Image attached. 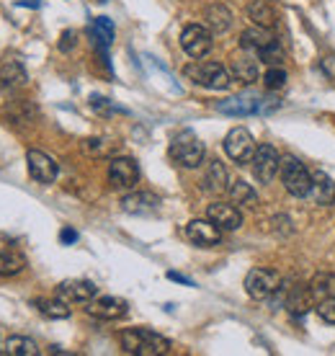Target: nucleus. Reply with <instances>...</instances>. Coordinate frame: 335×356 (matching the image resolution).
Instances as JSON below:
<instances>
[{
    "mask_svg": "<svg viewBox=\"0 0 335 356\" xmlns=\"http://www.w3.org/2000/svg\"><path fill=\"white\" fill-rule=\"evenodd\" d=\"M119 343H122L124 354L132 356H163L168 354L173 343L150 328H126L119 333Z\"/></svg>",
    "mask_w": 335,
    "mask_h": 356,
    "instance_id": "obj_1",
    "label": "nucleus"
},
{
    "mask_svg": "<svg viewBox=\"0 0 335 356\" xmlns=\"http://www.w3.org/2000/svg\"><path fill=\"white\" fill-rule=\"evenodd\" d=\"M183 75L194 86H202L206 90H227L232 86V72L220 63H194V65H186Z\"/></svg>",
    "mask_w": 335,
    "mask_h": 356,
    "instance_id": "obj_2",
    "label": "nucleus"
},
{
    "mask_svg": "<svg viewBox=\"0 0 335 356\" xmlns=\"http://www.w3.org/2000/svg\"><path fill=\"white\" fill-rule=\"evenodd\" d=\"M204 155H206V147L191 129H183L170 140V158L183 168H199L204 163Z\"/></svg>",
    "mask_w": 335,
    "mask_h": 356,
    "instance_id": "obj_3",
    "label": "nucleus"
},
{
    "mask_svg": "<svg viewBox=\"0 0 335 356\" xmlns=\"http://www.w3.org/2000/svg\"><path fill=\"white\" fill-rule=\"evenodd\" d=\"M281 184L291 196L304 199L312 194V170L304 168V163H300L294 155H284L281 158Z\"/></svg>",
    "mask_w": 335,
    "mask_h": 356,
    "instance_id": "obj_4",
    "label": "nucleus"
},
{
    "mask_svg": "<svg viewBox=\"0 0 335 356\" xmlns=\"http://www.w3.org/2000/svg\"><path fill=\"white\" fill-rule=\"evenodd\" d=\"M281 289V274L274 268H253L245 276V292L250 300H271Z\"/></svg>",
    "mask_w": 335,
    "mask_h": 356,
    "instance_id": "obj_5",
    "label": "nucleus"
},
{
    "mask_svg": "<svg viewBox=\"0 0 335 356\" xmlns=\"http://www.w3.org/2000/svg\"><path fill=\"white\" fill-rule=\"evenodd\" d=\"M212 44H214L212 29L202 26V24H188V26L181 31V47H183V52L188 54V57H194V60L206 57V54L212 52Z\"/></svg>",
    "mask_w": 335,
    "mask_h": 356,
    "instance_id": "obj_6",
    "label": "nucleus"
},
{
    "mask_svg": "<svg viewBox=\"0 0 335 356\" xmlns=\"http://www.w3.org/2000/svg\"><path fill=\"white\" fill-rule=\"evenodd\" d=\"M224 152H227L229 161L240 163V165L250 163L253 155H256V140H253V134L247 132L245 127L229 129L227 137H224Z\"/></svg>",
    "mask_w": 335,
    "mask_h": 356,
    "instance_id": "obj_7",
    "label": "nucleus"
},
{
    "mask_svg": "<svg viewBox=\"0 0 335 356\" xmlns=\"http://www.w3.org/2000/svg\"><path fill=\"white\" fill-rule=\"evenodd\" d=\"M250 163H253V176L258 184H271L281 168V155L274 145H261V147H256V155Z\"/></svg>",
    "mask_w": 335,
    "mask_h": 356,
    "instance_id": "obj_8",
    "label": "nucleus"
},
{
    "mask_svg": "<svg viewBox=\"0 0 335 356\" xmlns=\"http://www.w3.org/2000/svg\"><path fill=\"white\" fill-rule=\"evenodd\" d=\"M26 165H28V176L34 178L36 184H54L57 176H60V165L52 155H47L42 150H28L26 152Z\"/></svg>",
    "mask_w": 335,
    "mask_h": 356,
    "instance_id": "obj_9",
    "label": "nucleus"
},
{
    "mask_svg": "<svg viewBox=\"0 0 335 356\" xmlns=\"http://www.w3.org/2000/svg\"><path fill=\"white\" fill-rule=\"evenodd\" d=\"M85 312H88L90 318H96V321H122L124 315L129 312V305H126V300H122V297H93L88 302V307H85Z\"/></svg>",
    "mask_w": 335,
    "mask_h": 356,
    "instance_id": "obj_10",
    "label": "nucleus"
},
{
    "mask_svg": "<svg viewBox=\"0 0 335 356\" xmlns=\"http://www.w3.org/2000/svg\"><path fill=\"white\" fill-rule=\"evenodd\" d=\"M261 98L263 96H256V93H240V96H229L224 101H217L214 108L227 116H256L261 114Z\"/></svg>",
    "mask_w": 335,
    "mask_h": 356,
    "instance_id": "obj_11",
    "label": "nucleus"
},
{
    "mask_svg": "<svg viewBox=\"0 0 335 356\" xmlns=\"http://www.w3.org/2000/svg\"><path fill=\"white\" fill-rule=\"evenodd\" d=\"M140 181V165L132 158H114L108 163V184L114 188H132Z\"/></svg>",
    "mask_w": 335,
    "mask_h": 356,
    "instance_id": "obj_12",
    "label": "nucleus"
},
{
    "mask_svg": "<svg viewBox=\"0 0 335 356\" xmlns=\"http://www.w3.org/2000/svg\"><path fill=\"white\" fill-rule=\"evenodd\" d=\"M186 238L199 248H212V245H220L222 230L212 220H191L186 225Z\"/></svg>",
    "mask_w": 335,
    "mask_h": 356,
    "instance_id": "obj_13",
    "label": "nucleus"
},
{
    "mask_svg": "<svg viewBox=\"0 0 335 356\" xmlns=\"http://www.w3.org/2000/svg\"><path fill=\"white\" fill-rule=\"evenodd\" d=\"M57 297L65 302H90L93 297H98V286L88 279H67L57 286Z\"/></svg>",
    "mask_w": 335,
    "mask_h": 356,
    "instance_id": "obj_14",
    "label": "nucleus"
},
{
    "mask_svg": "<svg viewBox=\"0 0 335 356\" xmlns=\"http://www.w3.org/2000/svg\"><path fill=\"white\" fill-rule=\"evenodd\" d=\"M206 217L212 220L220 230H240L243 227V214H240V209L235 204H224V202H214V204H209V209H206Z\"/></svg>",
    "mask_w": 335,
    "mask_h": 356,
    "instance_id": "obj_15",
    "label": "nucleus"
},
{
    "mask_svg": "<svg viewBox=\"0 0 335 356\" xmlns=\"http://www.w3.org/2000/svg\"><path fill=\"white\" fill-rule=\"evenodd\" d=\"M122 209L126 214H137V217H147L160 209V196L150 191H132L122 199Z\"/></svg>",
    "mask_w": 335,
    "mask_h": 356,
    "instance_id": "obj_16",
    "label": "nucleus"
},
{
    "mask_svg": "<svg viewBox=\"0 0 335 356\" xmlns=\"http://www.w3.org/2000/svg\"><path fill=\"white\" fill-rule=\"evenodd\" d=\"M229 72H232V78H235V81L245 83V86L256 83L258 75H261L256 54H247V49L245 52L235 54V57H232V63H229Z\"/></svg>",
    "mask_w": 335,
    "mask_h": 356,
    "instance_id": "obj_17",
    "label": "nucleus"
},
{
    "mask_svg": "<svg viewBox=\"0 0 335 356\" xmlns=\"http://www.w3.org/2000/svg\"><path fill=\"white\" fill-rule=\"evenodd\" d=\"M26 83H28V72L21 60L8 57V60L0 63V88L16 90V88H24Z\"/></svg>",
    "mask_w": 335,
    "mask_h": 356,
    "instance_id": "obj_18",
    "label": "nucleus"
},
{
    "mask_svg": "<svg viewBox=\"0 0 335 356\" xmlns=\"http://www.w3.org/2000/svg\"><path fill=\"white\" fill-rule=\"evenodd\" d=\"M271 44H276V36L271 34V29H263V26L245 29L243 36H240V47L247 49V52H253V54H261Z\"/></svg>",
    "mask_w": 335,
    "mask_h": 356,
    "instance_id": "obj_19",
    "label": "nucleus"
},
{
    "mask_svg": "<svg viewBox=\"0 0 335 356\" xmlns=\"http://www.w3.org/2000/svg\"><path fill=\"white\" fill-rule=\"evenodd\" d=\"M312 199L320 207L335 204V181L322 170H312Z\"/></svg>",
    "mask_w": 335,
    "mask_h": 356,
    "instance_id": "obj_20",
    "label": "nucleus"
},
{
    "mask_svg": "<svg viewBox=\"0 0 335 356\" xmlns=\"http://www.w3.org/2000/svg\"><path fill=\"white\" fill-rule=\"evenodd\" d=\"M204 188H206L209 194H224L229 188L227 168H224L220 161H209L206 173H204Z\"/></svg>",
    "mask_w": 335,
    "mask_h": 356,
    "instance_id": "obj_21",
    "label": "nucleus"
},
{
    "mask_svg": "<svg viewBox=\"0 0 335 356\" xmlns=\"http://www.w3.org/2000/svg\"><path fill=\"white\" fill-rule=\"evenodd\" d=\"M247 18L256 24V26L263 29H274L279 16H276V8L271 6V0H253L247 6Z\"/></svg>",
    "mask_w": 335,
    "mask_h": 356,
    "instance_id": "obj_22",
    "label": "nucleus"
},
{
    "mask_svg": "<svg viewBox=\"0 0 335 356\" xmlns=\"http://www.w3.org/2000/svg\"><path fill=\"white\" fill-rule=\"evenodd\" d=\"M309 286L304 289V284H294L286 286V297H284V307L291 312V315H304L309 310Z\"/></svg>",
    "mask_w": 335,
    "mask_h": 356,
    "instance_id": "obj_23",
    "label": "nucleus"
},
{
    "mask_svg": "<svg viewBox=\"0 0 335 356\" xmlns=\"http://www.w3.org/2000/svg\"><path fill=\"white\" fill-rule=\"evenodd\" d=\"M114 21L108 16H98L93 18V24H90V36H93V42H96V47H111L114 44Z\"/></svg>",
    "mask_w": 335,
    "mask_h": 356,
    "instance_id": "obj_24",
    "label": "nucleus"
},
{
    "mask_svg": "<svg viewBox=\"0 0 335 356\" xmlns=\"http://www.w3.org/2000/svg\"><path fill=\"white\" fill-rule=\"evenodd\" d=\"M229 199H232V204H240V207H256L258 204V194L256 188L250 186L247 181L238 178V181H232L227 188Z\"/></svg>",
    "mask_w": 335,
    "mask_h": 356,
    "instance_id": "obj_25",
    "label": "nucleus"
},
{
    "mask_svg": "<svg viewBox=\"0 0 335 356\" xmlns=\"http://www.w3.org/2000/svg\"><path fill=\"white\" fill-rule=\"evenodd\" d=\"M204 18H206V26L212 29L214 34H222V31H227L232 26V13L220 3H214V6L204 10Z\"/></svg>",
    "mask_w": 335,
    "mask_h": 356,
    "instance_id": "obj_26",
    "label": "nucleus"
},
{
    "mask_svg": "<svg viewBox=\"0 0 335 356\" xmlns=\"http://www.w3.org/2000/svg\"><path fill=\"white\" fill-rule=\"evenodd\" d=\"M3 114L10 119V124H28L36 116V106L28 101H10L3 106Z\"/></svg>",
    "mask_w": 335,
    "mask_h": 356,
    "instance_id": "obj_27",
    "label": "nucleus"
},
{
    "mask_svg": "<svg viewBox=\"0 0 335 356\" xmlns=\"http://www.w3.org/2000/svg\"><path fill=\"white\" fill-rule=\"evenodd\" d=\"M309 292L315 300H325V297H335V274L330 271H320L315 279L309 282Z\"/></svg>",
    "mask_w": 335,
    "mask_h": 356,
    "instance_id": "obj_28",
    "label": "nucleus"
},
{
    "mask_svg": "<svg viewBox=\"0 0 335 356\" xmlns=\"http://www.w3.org/2000/svg\"><path fill=\"white\" fill-rule=\"evenodd\" d=\"M34 305L39 307V312L49 318V321H65V318H70V307L65 300H34Z\"/></svg>",
    "mask_w": 335,
    "mask_h": 356,
    "instance_id": "obj_29",
    "label": "nucleus"
},
{
    "mask_svg": "<svg viewBox=\"0 0 335 356\" xmlns=\"http://www.w3.org/2000/svg\"><path fill=\"white\" fill-rule=\"evenodd\" d=\"M26 268V259L16 250H0V276H18Z\"/></svg>",
    "mask_w": 335,
    "mask_h": 356,
    "instance_id": "obj_30",
    "label": "nucleus"
},
{
    "mask_svg": "<svg viewBox=\"0 0 335 356\" xmlns=\"http://www.w3.org/2000/svg\"><path fill=\"white\" fill-rule=\"evenodd\" d=\"M3 351H8L10 356H36L39 354V346H36V341L28 339V336H8Z\"/></svg>",
    "mask_w": 335,
    "mask_h": 356,
    "instance_id": "obj_31",
    "label": "nucleus"
},
{
    "mask_svg": "<svg viewBox=\"0 0 335 356\" xmlns=\"http://www.w3.org/2000/svg\"><path fill=\"white\" fill-rule=\"evenodd\" d=\"M80 150L90 155V158H106V155H111L116 150V143H111L106 137H88V140L80 143Z\"/></svg>",
    "mask_w": 335,
    "mask_h": 356,
    "instance_id": "obj_32",
    "label": "nucleus"
},
{
    "mask_svg": "<svg viewBox=\"0 0 335 356\" xmlns=\"http://www.w3.org/2000/svg\"><path fill=\"white\" fill-rule=\"evenodd\" d=\"M263 86L268 90H279L286 86V70H284L281 65H271L263 75Z\"/></svg>",
    "mask_w": 335,
    "mask_h": 356,
    "instance_id": "obj_33",
    "label": "nucleus"
},
{
    "mask_svg": "<svg viewBox=\"0 0 335 356\" xmlns=\"http://www.w3.org/2000/svg\"><path fill=\"white\" fill-rule=\"evenodd\" d=\"M90 106L96 108L98 114H126V108H119V106H114L108 98H104V96H90Z\"/></svg>",
    "mask_w": 335,
    "mask_h": 356,
    "instance_id": "obj_34",
    "label": "nucleus"
},
{
    "mask_svg": "<svg viewBox=\"0 0 335 356\" xmlns=\"http://www.w3.org/2000/svg\"><path fill=\"white\" fill-rule=\"evenodd\" d=\"M318 315L325 323L335 325V297H325V300H318Z\"/></svg>",
    "mask_w": 335,
    "mask_h": 356,
    "instance_id": "obj_35",
    "label": "nucleus"
},
{
    "mask_svg": "<svg viewBox=\"0 0 335 356\" xmlns=\"http://www.w3.org/2000/svg\"><path fill=\"white\" fill-rule=\"evenodd\" d=\"M258 57H261V63H265V65H281L284 63V49H281V44L276 42V44H271L268 49H263Z\"/></svg>",
    "mask_w": 335,
    "mask_h": 356,
    "instance_id": "obj_36",
    "label": "nucleus"
},
{
    "mask_svg": "<svg viewBox=\"0 0 335 356\" xmlns=\"http://www.w3.org/2000/svg\"><path fill=\"white\" fill-rule=\"evenodd\" d=\"M78 42V34L75 31H62V39H60V52H70L72 47Z\"/></svg>",
    "mask_w": 335,
    "mask_h": 356,
    "instance_id": "obj_37",
    "label": "nucleus"
},
{
    "mask_svg": "<svg viewBox=\"0 0 335 356\" xmlns=\"http://www.w3.org/2000/svg\"><path fill=\"white\" fill-rule=\"evenodd\" d=\"M78 230H72V227H62L60 230V243L62 245H72V243H78Z\"/></svg>",
    "mask_w": 335,
    "mask_h": 356,
    "instance_id": "obj_38",
    "label": "nucleus"
},
{
    "mask_svg": "<svg viewBox=\"0 0 335 356\" xmlns=\"http://www.w3.org/2000/svg\"><path fill=\"white\" fill-rule=\"evenodd\" d=\"M320 67H322V72H325L330 81H335V54H327V57H322Z\"/></svg>",
    "mask_w": 335,
    "mask_h": 356,
    "instance_id": "obj_39",
    "label": "nucleus"
},
{
    "mask_svg": "<svg viewBox=\"0 0 335 356\" xmlns=\"http://www.w3.org/2000/svg\"><path fill=\"white\" fill-rule=\"evenodd\" d=\"M168 279H170V282H178V284H183V286H196L188 276L178 274V271H168Z\"/></svg>",
    "mask_w": 335,
    "mask_h": 356,
    "instance_id": "obj_40",
    "label": "nucleus"
},
{
    "mask_svg": "<svg viewBox=\"0 0 335 356\" xmlns=\"http://www.w3.org/2000/svg\"><path fill=\"white\" fill-rule=\"evenodd\" d=\"M21 8H42V0H18Z\"/></svg>",
    "mask_w": 335,
    "mask_h": 356,
    "instance_id": "obj_41",
    "label": "nucleus"
},
{
    "mask_svg": "<svg viewBox=\"0 0 335 356\" xmlns=\"http://www.w3.org/2000/svg\"><path fill=\"white\" fill-rule=\"evenodd\" d=\"M0 351H3V348H0Z\"/></svg>",
    "mask_w": 335,
    "mask_h": 356,
    "instance_id": "obj_42",
    "label": "nucleus"
}]
</instances>
